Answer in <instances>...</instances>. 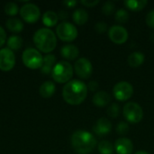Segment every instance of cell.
<instances>
[{
	"instance_id": "12",
	"label": "cell",
	"mask_w": 154,
	"mask_h": 154,
	"mask_svg": "<svg viewBox=\"0 0 154 154\" xmlns=\"http://www.w3.org/2000/svg\"><path fill=\"white\" fill-rule=\"evenodd\" d=\"M109 39L116 44H123L128 39V32L120 25H114L108 31Z\"/></svg>"
},
{
	"instance_id": "1",
	"label": "cell",
	"mask_w": 154,
	"mask_h": 154,
	"mask_svg": "<svg viewBox=\"0 0 154 154\" xmlns=\"http://www.w3.org/2000/svg\"><path fill=\"white\" fill-rule=\"evenodd\" d=\"M88 96L87 85L78 79L68 82L62 90V97L64 100L72 106H77L84 102Z\"/></svg>"
},
{
	"instance_id": "6",
	"label": "cell",
	"mask_w": 154,
	"mask_h": 154,
	"mask_svg": "<svg viewBox=\"0 0 154 154\" xmlns=\"http://www.w3.org/2000/svg\"><path fill=\"white\" fill-rule=\"evenodd\" d=\"M124 116L125 119L132 124H138L143 120V111L140 105L134 102H128L124 106L123 110Z\"/></svg>"
},
{
	"instance_id": "35",
	"label": "cell",
	"mask_w": 154,
	"mask_h": 154,
	"mask_svg": "<svg viewBox=\"0 0 154 154\" xmlns=\"http://www.w3.org/2000/svg\"><path fill=\"white\" fill-rule=\"evenodd\" d=\"M88 88H89L91 91H96L98 88V83L97 81H90Z\"/></svg>"
},
{
	"instance_id": "10",
	"label": "cell",
	"mask_w": 154,
	"mask_h": 154,
	"mask_svg": "<svg viewBox=\"0 0 154 154\" xmlns=\"http://www.w3.org/2000/svg\"><path fill=\"white\" fill-rule=\"evenodd\" d=\"M76 74L83 79H88L91 77L93 72V67L91 62L86 58L79 59L74 65Z\"/></svg>"
},
{
	"instance_id": "24",
	"label": "cell",
	"mask_w": 154,
	"mask_h": 154,
	"mask_svg": "<svg viewBox=\"0 0 154 154\" xmlns=\"http://www.w3.org/2000/svg\"><path fill=\"white\" fill-rule=\"evenodd\" d=\"M147 4L148 2L146 0H128L125 2V5L127 6V8L132 11L143 10Z\"/></svg>"
},
{
	"instance_id": "8",
	"label": "cell",
	"mask_w": 154,
	"mask_h": 154,
	"mask_svg": "<svg viewBox=\"0 0 154 154\" xmlns=\"http://www.w3.org/2000/svg\"><path fill=\"white\" fill-rule=\"evenodd\" d=\"M20 14L23 21L29 23H33L39 20L41 15V11L36 5L28 3L21 7Z\"/></svg>"
},
{
	"instance_id": "11",
	"label": "cell",
	"mask_w": 154,
	"mask_h": 154,
	"mask_svg": "<svg viewBox=\"0 0 154 154\" xmlns=\"http://www.w3.org/2000/svg\"><path fill=\"white\" fill-rule=\"evenodd\" d=\"M15 64V56L13 51L8 48L0 50V69L2 71L11 70Z\"/></svg>"
},
{
	"instance_id": "22",
	"label": "cell",
	"mask_w": 154,
	"mask_h": 154,
	"mask_svg": "<svg viewBox=\"0 0 154 154\" xmlns=\"http://www.w3.org/2000/svg\"><path fill=\"white\" fill-rule=\"evenodd\" d=\"M6 28L13 32H20L23 29V23L20 19L17 18H10L5 23Z\"/></svg>"
},
{
	"instance_id": "16",
	"label": "cell",
	"mask_w": 154,
	"mask_h": 154,
	"mask_svg": "<svg viewBox=\"0 0 154 154\" xmlns=\"http://www.w3.org/2000/svg\"><path fill=\"white\" fill-rule=\"evenodd\" d=\"M111 101V97L107 92L100 91L94 95L93 97V103L95 106L98 107H104L106 106Z\"/></svg>"
},
{
	"instance_id": "5",
	"label": "cell",
	"mask_w": 154,
	"mask_h": 154,
	"mask_svg": "<svg viewBox=\"0 0 154 154\" xmlns=\"http://www.w3.org/2000/svg\"><path fill=\"white\" fill-rule=\"evenodd\" d=\"M23 62L25 67L31 69H41L43 62V57L37 49L28 48L23 52Z\"/></svg>"
},
{
	"instance_id": "36",
	"label": "cell",
	"mask_w": 154,
	"mask_h": 154,
	"mask_svg": "<svg viewBox=\"0 0 154 154\" xmlns=\"http://www.w3.org/2000/svg\"><path fill=\"white\" fill-rule=\"evenodd\" d=\"M77 1H75V0H69V1H64L63 2V5H66L67 7H69V8H72V7H74L76 5H77Z\"/></svg>"
},
{
	"instance_id": "28",
	"label": "cell",
	"mask_w": 154,
	"mask_h": 154,
	"mask_svg": "<svg viewBox=\"0 0 154 154\" xmlns=\"http://www.w3.org/2000/svg\"><path fill=\"white\" fill-rule=\"evenodd\" d=\"M116 9V5L113 2L111 1H107L104 4L103 7H102V12L106 14V15H110L115 12Z\"/></svg>"
},
{
	"instance_id": "25",
	"label": "cell",
	"mask_w": 154,
	"mask_h": 154,
	"mask_svg": "<svg viewBox=\"0 0 154 154\" xmlns=\"http://www.w3.org/2000/svg\"><path fill=\"white\" fill-rule=\"evenodd\" d=\"M97 149H98V152H100V154L114 153V146L112 145V143L109 141H106V140L101 141L98 143Z\"/></svg>"
},
{
	"instance_id": "13",
	"label": "cell",
	"mask_w": 154,
	"mask_h": 154,
	"mask_svg": "<svg viewBox=\"0 0 154 154\" xmlns=\"http://www.w3.org/2000/svg\"><path fill=\"white\" fill-rule=\"evenodd\" d=\"M115 149L118 154H132L134 145L131 140L125 137H122L116 141Z\"/></svg>"
},
{
	"instance_id": "17",
	"label": "cell",
	"mask_w": 154,
	"mask_h": 154,
	"mask_svg": "<svg viewBox=\"0 0 154 154\" xmlns=\"http://www.w3.org/2000/svg\"><path fill=\"white\" fill-rule=\"evenodd\" d=\"M55 56L53 54H48L43 57V62L42 66L41 68V71L43 74H49L52 71L54 66H55Z\"/></svg>"
},
{
	"instance_id": "30",
	"label": "cell",
	"mask_w": 154,
	"mask_h": 154,
	"mask_svg": "<svg viewBox=\"0 0 154 154\" xmlns=\"http://www.w3.org/2000/svg\"><path fill=\"white\" fill-rule=\"evenodd\" d=\"M116 132L120 135H125V134H127L128 132H129V125H128V124L125 123V122H120L117 125Z\"/></svg>"
},
{
	"instance_id": "37",
	"label": "cell",
	"mask_w": 154,
	"mask_h": 154,
	"mask_svg": "<svg viewBox=\"0 0 154 154\" xmlns=\"http://www.w3.org/2000/svg\"><path fill=\"white\" fill-rule=\"evenodd\" d=\"M134 154H149L147 152H145V151H139V152H135Z\"/></svg>"
},
{
	"instance_id": "19",
	"label": "cell",
	"mask_w": 154,
	"mask_h": 154,
	"mask_svg": "<svg viewBox=\"0 0 154 154\" xmlns=\"http://www.w3.org/2000/svg\"><path fill=\"white\" fill-rule=\"evenodd\" d=\"M72 18H73V21L75 22V23H77L79 25H83L88 20V14L85 9L79 8L73 13Z\"/></svg>"
},
{
	"instance_id": "4",
	"label": "cell",
	"mask_w": 154,
	"mask_h": 154,
	"mask_svg": "<svg viewBox=\"0 0 154 154\" xmlns=\"http://www.w3.org/2000/svg\"><path fill=\"white\" fill-rule=\"evenodd\" d=\"M51 76L58 83H68L73 77V67L68 61H60L55 64L51 71Z\"/></svg>"
},
{
	"instance_id": "15",
	"label": "cell",
	"mask_w": 154,
	"mask_h": 154,
	"mask_svg": "<svg viewBox=\"0 0 154 154\" xmlns=\"http://www.w3.org/2000/svg\"><path fill=\"white\" fill-rule=\"evenodd\" d=\"M60 53L64 59L69 60H73L76 58H78L79 54V51L77 46L73 44H67L61 48Z\"/></svg>"
},
{
	"instance_id": "34",
	"label": "cell",
	"mask_w": 154,
	"mask_h": 154,
	"mask_svg": "<svg viewBox=\"0 0 154 154\" xmlns=\"http://www.w3.org/2000/svg\"><path fill=\"white\" fill-rule=\"evenodd\" d=\"M98 3H99L98 0H97V1H88V0H82V1H80V4L85 5V6H87V7H94Z\"/></svg>"
},
{
	"instance_id": "7",
	"label": "cell",
	"mask_w": 154,
	"mask_h": 154,
	"mask_svg": "<svg viewBox=\"0 0 154 154\" xmlns=\"http://www.w3.org/2000/svg\"><path fill=\"white\" fill-rule=\"evenodd\" d=\"M58 37L63 42H73L78 37V30L76 26L69 22L60 23L56 29Z\"/></svg>"
},
{
	"instance_id": "21",
	"label": "cell",
	"mask_w": 154,
	"mask_h": 154,
	"mask_svg": "<svg viewBox=\"0 0 154 154\" xmlns=\"http://www.w3.org/2000/svg\"><path fill=\"white\" fill-rule=\"evenodd\" d=\"M144 62V55L142 52L135 51L129 55L128 57V64L133 68L140 67Z\"/></svg>"
},
{
	"instance_id": "29",
	"label": "cell",
	"mask_w": 154,
	"mask_h": 154,
	"mask_svg": "<svg viewBox=\"0 0 154 154\" xmlns=\"http://www.w3.org/2000/svg\"><path fill=\"white\" fill-rule=\"evenodd\" d=\"M119 113H120V107L117 104H112L107 108V115L110 117L116 118L119 116Z\"/></svg>"
},
{
	"instance_id": "2",
	"label": "cell",
	"mask_w": 154,
	"mask_h": 154,
	"mask_svg": "<svg viewBox=\"0 0 154 154\" xmlns=\"http://www.w3.org/2000/svg\"><path fill=\"white\" fill-rule=\"evenodd\" d=\"M71 145L77 153H91L97 147V139L92 134L79 130L71 135Z\"/></svg>"
},
{
	"instance_id": "18",
	"label": "cell",
	"mask_w": 154,
	"mask_h": 154,
	"mask_svg": "<svg viewBox=\"0 0 154 154\" xmlns=\"http://www.w3.org/2000/svg\"><path fill=\"white\" fill-rule=\"evenodd\" d=\"M56 87L53 82L51 81H46L40 87V95L44 98H49L53 96L55 93Z\"/></svg>"
},
{
	"instance_id": "26",
	"label": "cell",
	"mask_w": 154,
	"mask_h": 154,
	"mask_svg": "<svg viewBox=\"0 0 154 154\" xmlns=\"http://www.w3.org/2000/svg\"><path fill=\"white\" fill-rule=\"evenodd\" d=\"M18 11H19L18 5L14 2H9L5 6V13L7 15H10V16L15 15V14H17Z\"/></svg>"
},
{
	"instance_id": "33",
	"label": "cell",
	"mask_w": 154,
	"mask_h": 154,
	"mask_svg": "<svg viewBox=\"0 0 154 154\" xmlns=\"http://www.w3.org/2000/svg\"><path fill=\"white\" fill-rule=\"evenodd\" d=\"M6 41V32L2 26H0V48L5 44Z\"/></svg>"
},
{
	"instance_id": "31",
	"label": "cell",
	"mask_w": 154,
	"mask_h": 154,
	"mask_svg": "<svg viewBox=\"0 0 154 154\" xmlns=\"http://www.w3.org/2000/svg\"><path fill=\"white\" fill-rule=\"evenodd\" d=\"M146 23L150 28L154 29V9H152L151 12L146 16Z\"/></svg>"
},
{
	"instance_id": "9",
	"label": "cell",
	"mask_w": 154,
	"mask_h": 154,
	"mask_svg": "<svg viewBox=\"0 0 154 154\" xmlns=\"http://www.w3.org/2000/svg\"><path fill=\"white\" fill-rule=\"evenodd\" d=\"M113 93L115 97L118 101H126L133 97L134 88L133 86L126 81H121L114 87Z\"/></svg>"
},
{
	"instance_id": "32",
	"label": "cell",
	"mask_w": 154,
	"mask_h": 154,
	"mask_svg": "<svg viewBox=\"0 0 154 154\" xmlns=\"http://www.w3.org/2000/svg\"><path fill=\"white\" fill-rule=\"evenodd\" d=\"M95 28H96V31L97 32H98L99 33H103V32H105L107 30V25L104 22H98L96 24Z\"/></svg>"
},
{
	"instance_id": "14",
	"label": "cell",
	"mask_w": 154,
	"mask_h": 154,
	"mask_svg": "<svg viewBox=\"0 0 154 154\" xmlns=\"http://www.w3.org/2000/svg\"><path fill=\"white\" fill-rule=\"evenodd\" d=\"M111 129H112V124L106 117H101L100 119H98L95 124V125L93 126L94 132L99 136L109 134L111 132Z\"/></svg>"
},
{
	"instance_id": "20",
	"label": "cell",
	"mask_w": 154,
	"mask_h": 154,
	"mask_svg": "<svg viewBox=\"0 0 154 154\" xmlns=\"http://www.w3.org/2000/svg\"><path fill=\"white\" fill-rule=\"evenodd\" d=\"M59 15L53 11H47L42 15V23L48 27H52L57 24Z\"/></svg>"
},
{
	"instance_id": "3",
	"label": "cell",
	"mask_w": 154,
	"mask_h": 154,
	"mask_svg": "<svg viewBox=\"0 0 154 154\" xmlns=\"http://www.w3.org/2000/svg\"><path fill=\"white\" fill-rule=\"evenodd\" d=\"M33 42L38 51L49 53L56 48L57 38L51 29L41 28L34 33Z\"/></svg>"
},
{
	"instance_id": "23",
	"label": "cell",
	"mask_w": 154,
	"mask_h": 154,
	"mask_svg": "<svg viewBox=\"0 0 154 154\" xmlns=\"http://www.w3.org/2000/svg\"><path fill=\"white\" fill-rule=\"evenodd\" d=\"M7 46L11 51H18L23 46V39L19 35H12L7 40Z\"/></svg>"
},
{
	"instance_id": "27",
	"label": "cell",
	"mask_w": 154,
	"mask_h": 154,
	"mask_svg": "<svg viewBox=\"0 0 154 154\" xmlns=\"http://www.w3.org/2000/svg\"><path fill=\"white\" fill-rule=\"evenodd\" d=\"M116 20L120 23H125L129 20V14L125 9H120L116 13Z\"/></svg>"
}]
</instances>
